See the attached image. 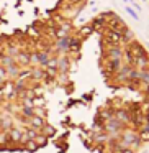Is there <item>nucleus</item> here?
Returning <instances> with one entry per match:
<instances>
[{
	"instance_id": "nucleus-1",
	"label": "nucleus",
	"mask_w": 149,
	"mask_h": 153,
	"mask_svg": "<svg viewBox=\"0 0 149 153\" xmlns=\"http://www.w3.org/2000/svg\"><path fill=\"white\" fill-rule=\"evenodd\" d=\"M126 12H128V13H129V15H131V17H133V18H138V15H136V13H134V10H133V8H131V7H126Z\"/></svg>"
}]
</instances>
